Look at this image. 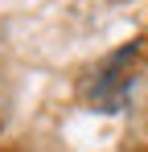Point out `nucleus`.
<instances>
[{
  "mask_svg": "<svg viewBox=\"0 0 148 152\" xmlns=\"http://www.w3.org/2000/svg\"><path fill=\"white\" fill-rule=\"evenodd\" d=\"M144 50H148V41L136 37V41H127L123 50L107 53L95 70L82 78V103H86L91 111H99V115H123V111L132 107V99H136V91H140Z\"/></svg>",
  "mask_w": 148,
  "mask_h": 152,
  "instance_id": "1",
  "label": "nucleus"
}]
</instances>
